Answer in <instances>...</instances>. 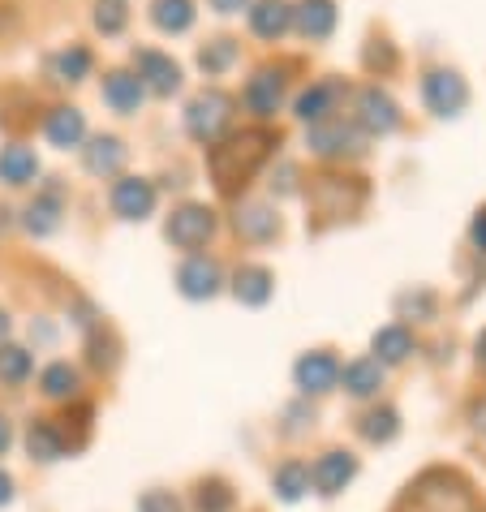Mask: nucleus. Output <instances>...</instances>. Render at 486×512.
I'll list each match as a JSON object with an SVG mask.
<instances>
[{
	"label": "nucleus",
	"instance_id": "nucleus-41",
	"mask_svg": "<svg viewBox=\"0 0 486 512\" xmlns=\"http://www.w3.org/2000/svg\"><path fill=\"white\" fill-rule=\"evenodd\" d=\"M474 246L486 250V207L478 211V220H474Z\"/></svg>",
	"mask_w": 486,
	"mask_h": 512
},
{
	"label": "nucleus",
	"instance_id": "nucleus-9",
	"mask_svg": "<svg viewBox=\"0 0 486 512\" xmlns=\"http://www.w3.org/2000/svg\"><path fill=\"white\" fill-rule=\"evenodd\" d=\"M310 151L323 155V160H340V155H357L362 151V138H357L353 125H345L340 117H327L310 130Z\"/></svg>",
	"mask_w": 486,
	"mask_h": 512
},
{
	"label": "nucleus",
	"instance_id": "nucleus-23",
	"mask_svg": "<svg viewBox=\"0 0 486 512\" xmlns=\"http://www.w3.org/2000/svg\"><path fill=\"white\" fill-rule=\"evenodd\" d=\"M44 134H48L52 147L69 151V147H78V142H82V134H87V117H82L78 108H52Z\"/></svg>",
	"mask_w": 486,
	"mask_h": 512
},
{
	"label": "nucleus",
	"instance_id": "nucleus-36",
	"mask_svg": "<svg viewBox=\"0 0 486 512\" xmlns=\"http://www.w3.org/2000/svg\"><path fill=\"white\" fill-rule=\"evenodd\" d=\"M125 22H130V9H125V0H95V26L104 35H121Z\"/></svg>",
	"mask_w": 486,
	"mask_h": 512
},
{
	"label": "nucleus",
	"instance_id": "nucleus-22",
	"mask_svg": "<svg viewBox=\"0 0 486 512\" xmlns=\"http://www.w3.org/2000/svg\"><path fill=\"white\" fill-rule=\"evenodd\" d=\"M340 383H345V392L357 396V401H366V396H375L383 388V366L375 358H357L349 366H340Z\"/></svg>",
	"mask_w": 486,
	"mask_h": 512
},
{
	"label": "nucleus",
	"instance_id": "nucleus-31",
	"mask_svg": "<svg viewBox=\"0 0 486 512\" xmlns=\"http://www.w3.org/2000/svg\"><path fill=\"white\" fill-rule=\"evenodd\" d=\"M39 388H44V396H52V401H74L78 396V371L69 362H52L44 375H39Z\"/></svg>",
	"mask_w": 486,
	"mask_h": 512
},
{
	"label": "nucleus",
	"instance_id": "nucleus-17",
	"mask_svg": "<svg viewBox=\"0 0 486 512\" xmlns=\"http://www.w3.org/2000/svg\"><path fill=\"white\" fill-rule=\"evenodd\" d=\"M293 26V5L289 0H259L250 9V31L259 39H280Z\"/></svg>",
	"mask_w": 486,
	"mask_h": 512
},
{
	"label": "nucleus",
	"instance_id": "nucleus-39",
	"mask_svg": "<svg viewBox=\"0 0 486 512\" xmlns=\"http://www.w3.org/2000/svg\"><path fill=\"white\" fill-rule=\"evenodd\" d=\"M379 61H383V69H392V65H396V52H392L388 44L370 48V52H366V65H379Z\"/></svg>",
	"mask_w": 486,
	"mask_h": 512
},
{
	"label": "nucleus",
	"instance_id": "nucleus-21",
	"mask_svg": "<svg viewBox=\"0 0 486 512\" xmlns=\"http://www.w3.org/2000/svg\"><path fill=\"white\" fill-rule=\"evenodd\" d=\"M233 229L246 237V241H271L280 233V216L271 207H263V203H246L233 216Z\"/></svg>",
	"mask_w": 486,
	"mask_h": 512
},
{
	"label": "nucleus",
	"instance_id": "nucleus-19",
	"mask_svg": "<svg viewBox=\"0 0 486 512\" xmlns=\"http://www.w3.org/2000/svg\"><path fill=\"white\" fill-rule=\"evenodd\" d=\"M233 293H237V302H246V306H263L271 302V293H276V276L267 272V267H237V276H233Z\"/></svg>",
	"mask_w": 486,
	"mask_h": 512
},
{
	"label": "nucleus",
	"instance_id": "nucleus-16",
	"mask_svg": "<svg viewBox=\"0 0 486 512\" xmlns=\"http://www.w3.org/2000/svg\"><path fill=\"white\" fill-rule=\"evenodd\" d=\"M35 177H39V160L31 147H22V142L0 147V181L5 186H31Z\"/></svg>",
	"mask_w": 486,
	"mask_h": 512
},
{
	"label": "nucleus",
	"instance_id": "nucleus-14",
	"mask_svg": "<svg viewBox=\"0 0 486 512\" xmlns=\"http://www.w3.org/2000/svg\"><path fill=\"white\" fill-rule=\"evenodd\" d=\"M26 452H31V461L52 465V461H61L69 452V439H65V431L56 422L35 418L31 426H26Z\"/></svg>",
	"mask_w": 486,
	"mask_h": 512
},
{
	"label": "nucleus",
	"instance_id": "nucleus-43",
	"mask_svg": "<svg viewBox=\"0 0 486 512\" xmlns=\"http://www.w3.org/2000/svg\"><path fill=\"white\" fill-rule=\"evenodd\" d=\"M9 444H13V431H9V422L0 418V457H5V452H9Z\"/></svg>",
	"mask_w": 486,
	"mask_h": 512
},
{
	"label": "nucleus",
	"instance_id": "nucleus-3",
	"mask_svg": "<svg viewBox=\"0 0 486 512\" xmlns=\"http://www.w3.org/2000/svg\"><path fill=\"white\" fill-rule=\"evenodd\" d=\"M228 125H233V95H224V91H203L185 108V130H190L194 142L216 147L228 134Z\"/></svg>",
	"mask_w": 486,
	"mask_h": 512
},
{
	"label": "nucleus",
	"instance_id": "nucleus-8",
	"mask_svg": "<svg viewBox=\"0 0 486 512\" xmlns=\"http://www.w3.org/2000/svg\"><path fill=\"white\" fill-rule=\"evenodd\" d=\"M357 125H362L366 134H392L400 125V108L388 91L379 87H362L357 91Z\"/></svg>",
	"mask_w": 486,
	"mask_h": 512
},
{
	"label": "nucleus",
	"instance_id": "nucleus-45",
	"mask_svg": "<svg viewBox=\"0 0 486 512\" xmlns=\"http://www.w3.org/2000/svg\"><path fill=\"white\" fill-rule=\"evenodd\" d=\"M5 340H9V315L0 310V345H5Z\"/></svg>",
	"mask_w": 486,
	"mask_h": 512
},
{
	"label": "nucleus",
	"instance_id": "nucleus-25",
	"mask_svg": "<svg viewBox=\"0 0 486 512\" xmlns=\"http://www.w3.org/2000/svg\"><path fill=\"white\" fill-rule=\"evenodd\" d=\"M271 491H276L284 504H297L310 491V465L306 461H284L276 474H271Z\"/></svg>",
	"mask_w": 486,
	"mask_h": 512
},
{
	"label": "nucleus",
	"instance_id": "nucleus-4",
	"mask_svg": "<svg viewBox=\"0 0 486 512\" xmlns=\"http://www.w3.org/2000/svg\"><path fill=\"white\" fill-rule=\"evenodd\" d=\"M211 233H216V211L211 207H198V203H185V207H177L173 216H168V224H164V237L173 241L177 250H203L207 241H211Z\"/></svg>",
	"mask_w": 486,
	"mask_h": 512
},
{
	"label": "nucleus",
	"instance_id": "nucleus-1",
	"mask_svg": "<svg viewBox=\"0 0 486 512\" xmlns=\"http://www.w3.org/2000/svg\"><path fill=\"white\" fill-rule=\"evenodd\" d=\"M276 147V134L271 130H241V134H224L207 155L211 181H216L220 194H237L246 190V181L259 173V164Z\"/></svg>",
	"mask_w": 486,
	"mask_h": 512
},
{
	"label": "nucleus",
	"instance_id": "nucleus-37",
	"mask_svg": "<svg viewBox=\"0 0 486 512\" xmlns=\"http://www.w3.org/2000/svg\"><path fill=\"white\" fill-rule=\"evenodd\" d=\"M138 512H185V504L177 500L173 491L151 487V491H142V495H138Z\"/></svg>",
	"mask_w": 486,
	"mask_h": 512
},
{
	"label": "nucleus",
	"instance_id": "nucleus-5",
	"mask_svg": "<svg viewBox=\"0 0 486 512\" xmlns=\"http://www.w3.org/2000/svg\"><path fill=\"white\" fill-rule=\"evenodd\" d=\"M293 383H297V392L302 396H323V392H332L336 383H340V362H336V353L332 349H310L297 358L293 366Z\"/></svg>",
	"mask_w": 486,
	"mask_h": 512
},
{
	"label": "nucleus",
	"instance_id": "nucleus-26",
	"mask_svg": "<svg viewBox=\"0 0 486 512\" xmlns=\"http://www.w3.org/2000/svg\"><path fill=\"white\" fill-rule=\"evenodd\" d=\"M22 224H26V233H35V237H48V233H56V224H61V194H56V190L39 194L35 203L26 207Z\"/></svg>",
	"mask_w": 486,
	"mask_h": 512
},
{
	"label": "nucleus",
	"instance_id": "nucleus-13",
	"mask_svg": "<svg viewBox=\"0 0 486 512\" xmlns=\"http://www.w3.org/2000/svg\"><path fill=\"white\" fill-rule=\"evenodd\" d=\"M280 99H284V74L280 69H259L250 82H246V108L254 117H276L280 112Z\"/></svg>",
	"mask_w": 486,
	"mask_h": 512
},
{
	"label": "nucleus",
	"instance_id": "nucleus-11",
	"mask_svg": "<svg viewBox=\"0 0 486 512\" xmlns=\"http://www.w3.org/2000/svg\"><path fill=\"white\" fill-rule=\"evenodd\" d=\"M112 211L121 220H147L155 211V186L147 177H121L112 186Z\"/></svg>",
	"mask_w": 486,
	"mask_h": 512
},
{
	"label": "nucleus",
	"instance_id": "nucleus-32",
	"mask_svg": "<svg viewBox=\"0 0 486 512\" xmlns=\"http://www.w3.org/2000/svg\"><path fill=\"white\" fill-rule=\"evenodd\" d=\"M35 371L31 353L18 349V345H0V383H9V388H18V383H26Z\"/></svg>",
	"mask_w": 486,
	"mask_h": 512
},
{
	"label": "nucleus",
	"instance_id": "nucleus-20",
	"mask_svg": "<svg viewBox=\"0 0 486 512\" xmlns=\"http://www.w3.org/2000/svg\"><path fill=\"white\" fill-rule=\"evenodd\" d=\"M370 353H375V362H379V366H396V362H405L409 353H413V332H409L405 323L379 327L375 340H370Z\"/></svg>",
	"mask_w": 486,
	"mask_h": 512
},
{
	"label": "nucleus",
	"instance_id": "nucleus-10",
	"mask_svg": "<svg viewBox=\"0 0 486 512\" xmlns=\"http://www.w3.org/2000/svg\"><path fill=\"white\" fill-rule=\"evenodd\" d=\"M134 65H138V82L142 87H151L155 95H173L181 87V65L173 56L155 52V48H142L134 52Z\"/></svg>",
	"mask_w": 486,
	"mask_h": 512
},
{
	"label": "nucleus",
	"instance_id": "nucleus-12",
	"mask_svg": "<svg viewBox=\"0 0 486 512\" xmlns=\"http://www.w3.org/2000/svg\"><path fill=\"white\" fill-rule=\"evenodd\" d=\"M220 267L203 259V254H190L181 267H177V289L185 297H194V302H203V297H216L220 293Z\"/></svg>",
	"mask_w": 486,
	"mask_h": 512
},
{
	"label": "nucleus",
	"instance_id": "nucleus-29",
	"mask_svg": "<svg viewBox=\"0 0 486 512\" xmlns=\"http://www.w3.org/2000/svg\"><path fill=\"white\" fill-rule=\"evenodd\" d=\"M357 431H362L366 444H392L396 431H400V414L392 405H379V409H370V414L357 422Z\"/></svg>",
	"mask_w": 486,
	"mask_h": 512
},
{
	"label": "nucleus",
	"instance_id": "nucleus-42",
	"mask_svg": "<svg viewBox=\"0 0 486 512\" xmlns=\"http://www.w3.org/2000/svg\"><path fill=\"white\" fill-rule=\"evenodd\" d=\"M13 500V478L5 474V469H0V508H5Z\"/></svg>",
	"mask_w": 486,
	"mask_h": 512
},
{
	"label": "nucleus",
	"instance_id": "nucleus-28",
	"mask_svg": "<svg viewBox=\"0 0 486 512\" xmlns=\"http://www.w3.org/2000/svg\"><path fill=\"white\" fill-rule=\"evenodd\" d=\"M332 104H336V87L332 82H319V87L297 95V117H302L306 125H319V121L332 117Z\"/></svg>",
	"mask_w": 486,
	"mask_h": 512
},
{
	"label": "nucleus",
	"instance_id": "nucleus-33",
	"mask_svg": "<svg viewBox=\"0 0 486 512\" xmlns=\"http://www.w3.org/2000/svg\"><path fill=\"white\" fill-rule=\"evenodd\" d=\"M52 74L61 82H82L91 74V52L87 48H65L52 56Z\"/></svg>",
	"mask_w": 486,
	"mask_h": 512
},
{
	"label": "nucleus",
	"instance_id": "nucleus-38",
	"mask_svg": "<svg viewBox=\"0 0 486 512\" xmlns=\"http://www.w3.org/2000/svg\"><path fill=\"white\" fill-rule=\"evenodd\" d=\"M284 418H289V426H284V435H302V431H306V422H314V414H310V409H302V405L284 409Z\"/></svg>",
	"mask_w": 486,
	"mask_h": 512
},
{
	"label": "nucleus",
	"instance_id": "nucleus-40",
	"mask_svg": "<svg viewBox=\"0 0 486 512\" xmlns=\"http://www.w3.org/2000/svg\"><path fill=\"white\" fill-rule=\"evenodd\" d=\"M246 5H250V0H211V9H216V13H241Z\"/></svg>",
	"mask_w": 486,
	"mask_h": 512
},
{
	"label": "nucleus",
	"instance_id": "nucleus-15",
	"mask_svg": "<svg viewBox=\"0 0 486 512\" xmlns=\"http://www.w3.org/2000/svg\"><path fill=\"white\" fill-rule=\"evenodd\" d=\"M82 164H87L91 177H112V173H121V164H125V142L112 138V134L91 138V147L82 151Z\"/></svg>",
	"mask_w": 486,
	"mask_h": 512
},
{
	"label": "nucleus",
	"instance_id": "nucleus-35",
	"mask_svg": "<svg viewBox=\"0 0 486 512\" xmlns=\"http://www.w3.org/2000/svg\"><path fill=\"white\" fill-rule=\"evenodd\" d=\"M233 61H237V44H233V39H211V44L198 52V65H203L211 78H220Z\"/></svg>",
	"mask_w": 486,
	"mask_h": 512
},
{
	"label": "nucleus",
	"instance_id": "nucleus-34",
	"mask_svg": "<svg viewBox=\"0 0 486 512\" xmlns=\"http://www.w3.org/2000/svg\"><path fill=\"white\" fill-rule=\"evenodd\" d=\"M396 315H400V319H418V323L435 319V293H431V289L400 293V297H396Z\"/></svg>",
	"mask_w": 486,
	"mask_h": 512
},
{
	"label": "nucleus",
	"instance_id": "nucleus-7",
	"mask_svg": "<svg viewBox=\"0 0 486 512\" xmlns=\"http://www.w3.org/2000/svg\"><path fill=\"white\" fill-rule=\"evenodd\" d=\"M422 99L435 117H456L469 99V87L456 69H435V74H426V82H422Z\"/></svg>",
	"mask_w": 486,
	"mask_h": 512
},
{
	"label": "nucleus",
	"instance_id": "nucleus-24",
	"mask_svg": "<svg viewBox=\"0 0 486 512\" xmlns=\"http://www.w3.org/2000/svg\"><path fill=\"white\" fill-rule=\"evenodd\" d=\"M142 95H147V87H142L134 74H125V69H117V74L104 78V99H108V104L117 108V112H138Z\"/></svg>",
	"mask_w": 486,
	"mask_h": 512
},
{
	"label": "nucleus",
	"instance_id": "nucleus-30",
	"mask_svg": "<svg viewBox=\"0 0 486 512\" xmlns=\"http://www.w3.org/2000/svg\"><path fill=\"white\" fill-rule=\"evenodd\" d=\"M151 18H155L160 31L181 35V31H190V26H194V0H155Z\"/></svg>",
	"mask_w": 486,
	"mask_h": 512
},
{
	"label": "nucleus",
	"instance_id": "nucleus-27",
	"mask_svg": "<svg viewBox=\"0 0 486 512\" xmlns=\"http://www.w3.org/2000/svg\"><path fill=\"white\" fill-rule=\"evenodd\" d=\"M237 508V491L224 478H203L194 487V512H233Z\"/></svg>",
	"mask_w": 486,
	"mask_h": 512
},
{
	"label": "nucleus",
	"instance_id": "nucleus-2",
	"mask_svg": "<svg viewBox=\"0 0 486 512\" xmlns=\"http://www.w3.org/2000/svg\"><path fill=\"white\" fill-rule=\"evenodd\" d=\"M400 512H482L474 487L456 469H426L400 495Z\"/></svg>",
	"mask_w": 486,
	"mask_h": 512
},
{
	"label": "nucleus",
	"instance_id": "nucleus-18",
	"mask_svg": "<svg viewBox=\"0 0 486 512\" xmlns=\"http://www.w3.org/2000/svg\"><path fill=\"white\" fill-rule=\"evenodd\" d=\"M293 26L306 39H327L336 31V5L332 0H302V5L293 9Z\"/></svg>",
	"mask_w": 486,
	"mask_h": 512
},
{
	"label": "nucleus",
	"instance_id": "nucleus-44",
	"mask_svg": "<svg viewBox=\"0 0 486 512\" xmlns=\"http://www.w3.org/2000/svg\"><path fill=\"white\" fill-rule=\"evenodd\" d=\"M474 349H478V366H482V371H486V332L478 336V345H474Z\"/></svg>",
	"mask_w": 486,
	"mask_h": 512
},
{
	"label": "nucleus",
	"instance_id": "nucleus-6",
	"mask_svg": "<svg viewBox=\"0 0 486 512\" xmlns=\"http://www.w3.org/2000/svg\"><path fill=\"white\" fill-rule=\"evenodd\" d=\"M353 478H357V457H353V452H340V448L323 452V457L310 465V487L319 491L323 500H336V495L345 491Z\"/></svg>",
	"mask_w": 486,
	"mask_h": 512
}]
</instances>
